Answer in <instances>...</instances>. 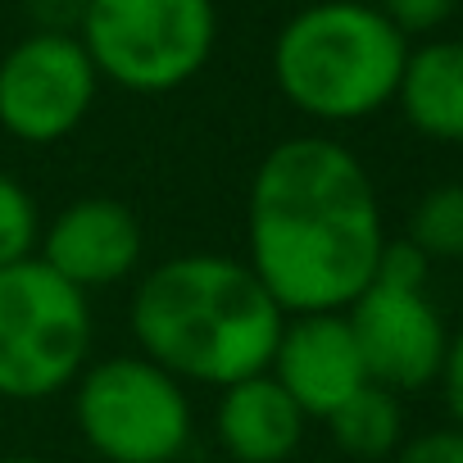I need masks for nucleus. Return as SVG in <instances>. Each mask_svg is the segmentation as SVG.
<instances>
[{"label":"nucleus","mask_w":463,"mask_h":463,"mask_svg":"<svg viewBox=\"0 0 463 463\" xmlns=\"http://www.w3.org/2000/svg\"><path fill=\"white\" fill-rule=\"evenodd\" d=\"M78 42L96 73L137 96L186 87L213 55V0H87Z\"/></svg>","instance_id":"obj_5"},{"label":"nucleus","mask_w":463,"mask_h":463,"mask_svg":"<svg viewBox=\"0 0 463 463\" xmlns=\"http://www.w3.org/2000/svg\"><path fill=\"white\" fill-rule=\"evenodd\" d=\"M409 37L364 0H314L273 42V82L305 118L359 123L400 91Z\"/></svg>","instance_id":"obj_3"},{"label":"nucleus","mask_w":463,"mask_h":463,"mask_svg":"<svg viewBox=\"0 0 463 463\" xmlns=\"http://www.w3.org/2000/svg\"><path fill=\"white\" fill-rule=\"evenodd\" d=\"M395 463H463V431L458 427L418 431L395 449Z\"/></svg>","instance_id":"obj_17"},{"label":"nucleus","mask_w":463,"mask_h":463,"mask_svg":"<svg viewBox=\"0 0 463 463\" xmlns=\"http://www.w3.org/2000/svg\"><path fill=\"white\" fill-rule=\"evenodd\" d=\"M132 336L150 364L182 386H237L269 373L287 314L246 260L177 255L155 264L128 305Z\"/></svg>","instance_id":"obj_2"},{"label":"nucleus","mask_w":463,"mask_h":463,"mask_svg":"<svg viewBox=\"0 0 463 463\" xmlns=\"http://www.w3.org/2000/svg\"><path fill=\"white\" fill-rule=\"evenodd\" d=\"M100 73L73 33H28L0 60V128L28 146H55L82 128Z\"/></svg>","instance_id":"obj_7"},{"label":"nucleus","mask_w":463,"mask_h":463,"mask_svg":"<svg viewBox=\"0 0 463 463\" xmlns=\"http://www.w3.org/2000/svg\"><path fill=\"white\" fill-rule=\"evenodd\" d=\"M91 359V300L37 255L0 269V400H51Z\"/></svg>","instance_id":"obj_4"},{"label":"nucleus","mask_w":463,"mask_h":463,"mask_svg":"<svg viewBox=\"0 0 463 463\" xmlns=\"http://www.w3.org/2000/svg\"><path fill=\"white\" fill-rule=\"evenodd\" d=\"M395 100L413 132L427 141L463 146V37L409 51Z\"/></svg>","instance_id":"obj_12"},{"label":"nucleus","mask_w":463,"mask_h":463,"mask_svg":"<svg viewBox=\"0 0 463 463\" xmlns=\"http://www.w3.org/2000/svg\"><path fill=\"white\" fill-rule=\"evenodd\" d=\"M37 241H42V209L33 191L14 173L0 168V269L33 260Z\"/></svg>","instance_id":"obj_15"},{"label":"nucleus","mask_w":463,"mask_h":463,"mask_svg":"<svg viewBox=\"0 0 463 463\" xmlns=\"http://www.w3.org/2000/svg\"><path fill=\"white\" fill-rule=\"evenodd\" d=\"M300 404L273 382V373L246 377L218 391L213 431L232 463H287L305 440Z\"/></svg>","instance_id":"obj_11"},{"label":"nucleus","mask_w":463,"mask_h":463,"mask_svg":"<svg viewBox=\"0 0 463 463\" xmlns=\"http://www.w3.org/2000/svg\"><path fill=\"white\" fill-rule=\"evenodd\" d=\"M73 418L105 463H177L195 431L186 386L146 354L87 364L73 382Z\"/></svg>","instance_id":"obj_6"},{"label":"nucleus","mask_w":463,"mask_h":463,"mask_svg":"<svg viewBox=\"0 0 463 463\" xmlns=\"http://www.w3.org/2000/svg\"><path fill=\"white\" fill-rule=\"evenodd\" d=\"M246 264L291 314H345L386 250L382 200L359 155L327 137L278 141L246 195Z\"/></svg>","instance_id":"obj_1"},{"label":"nucleus","mask_w":463,"mask_h":463,"mask_svg":"<svg viewBox=\"0 0 463 463\" xmlns=\"http://www.w3.org/2000/svg\"><path fill=\"white\" fill-rule=\"evenodd\" d=\"M0 463H46V458H37V454H10V458H0Z\"/></svg>","instance_id":"obj_20"},{"label":"nucleus","mask_w":463,"mask_h":463,"mask_svg":"<svg viewBox=\"0 0 463 463\" xmlns=\"http://www.w3.org/2000/svg\"><path fill=\"white\" fill-rule=\"evenodd\" d=\"M409 246H418L431 264L463 260V182L431 186L409 213Z\"/></svg>","instance_id":"obj_14"},{"label":"nucleus","mask_w":463,"mask_h":463,"mask_svg":"<svg viewBox=\"0 0 463 463\" xmlns=\"http://www.w3.org/2000/svg\"><path fill=\"white\" fill-rule=\"evenodd\" d=\"M141 250H146L141 218L114 195H87L64 204L51 218V227H42L37 241V260L82 296L128 282L141 264Z\"/></svg>","instance_id":"obj_9"},{"label":"nucleus","mask_w":463,"mask_h":463,"mask_svg":"<svg viewBox=\"0 0 463 463\" xmlns=\"http://www.w3.org/2000/svg\"><path fill=\"white\" fill-rule=\"evenodd\" d=\"M345 318L359 341L368 382L404 395L440 377L449 332L440 323V309L427 300V287L373 273V282L345 309Z\"/></svg>","instance_id":"obj_8"},{"label":"nucleus","mask_w":463,"mask_h":463,"mask_svg":"<svg viewBox=\"0 0 463 463\" xmlns=\"http://www.w3.org/2000/svg\"><path fill=\"white\" fill-rule=\"evenodd\" d=\"M458 5H463V0H382L377 10H382L404 37H413V33H436L440 24H449Z\"/></svg>","instance_id":"obj_16"},{"label":"nucleus","mask_w":463,"mask_h":463,"mask_svg":"<svg viewBox=\"0 0 463 463\" xmlns=\"http://www.w3.org/2000/svg\"><path fill=\"white\" fill-rule=\"evenodd\" d=\"M327 431L336 440L341 454L350 458H364V463H377V458H395V449L404 445V409H400V395L368 382L364 391H354L332 418H327Z\"/></svg>","instance_id":"obj_13"},{"label":"nucleus","mask_w":463,"mask_h":463,"mask_svg":"<svg viewBox=\"0 0 463 463\" xmlns=\"http://www.w3.org/2000/svg\"><path fill=\"white\" fill-rule=\"evenodd\" d=\"M440 395H445V409L454 418V427L463 431V327L449 336L445 345V359H440Z\"/></svg>","instance_id":"obj_18"},{"label":"nucleus","mask_w":463,"mask_h":463,"mask_svg":"<svg viewBox=\"0 0 463 463\" xmlns=\"http://www.w3.org/2000/svg\"><path fill=\"white\" fill-rule=\"evenodd\" d=\"M273 382L300 404L305 418H332L354 391L368 386V368L345 314H291L273 364Z\"/></svg>","instance_id":"obj_10"},{"label":"nucleus","mask_w":463,"mask_h":463,"mask_svg":"<svg viewBox=\"0 0 463 463\" xmlns=\"http://www.w3.org/2000/svg\"><path fill=\"white\" fill-rule=\"evenodd\" d=\"M87 0H28V14L37 19V33H73L82 24Z\"/></svg>","instance_id":"obj_19"}]
</instances>
